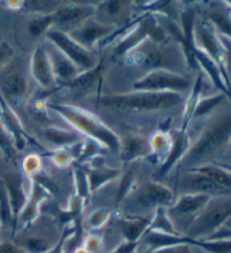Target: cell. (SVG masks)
Wrapping results in <instances>:
<instances>
[{"label": "cell", "mask_w": 231, "mask_h": 253, "mask_svg": "<svg viewBox=\"0 0 231 253\" xmlns=\"http://www.w3.org/2000/svg\"><path fill=\"white\" fill-rule=\"evenodd\" d=\"M50 109L58 113L66 124L73 126L78 133L84 134L103 146L105 149L120 152L121 139L119 134L113 131L95 114L79 106L71 104H50Z\"/></svg>", "instance_id": "cell-1"}, {"label": "cell", "mask_w": 231, "mask_h": 253, "mask_svg": "<svg viewBox=\"0 0 231 253\" xmlns=\"http://www.w3.org/2000/svg\"><path fill=\"white\" fill-rule=\"evenodd\" d=\"M231 137V113L223 114L210 124L191 145L181 163L189 169L209 164L212 158L228 147Z\"/></svg>", "instance_id": "cell-2"}, {"label": "cell", "mask_w": 231, "mask_h": 253, "mask_svg": "<svg viewBox=\"0 0 231 253\" xmlns=\"http://www.w3.org/2000/svg\"><path fill=\"white\" fill-rule=\"evenodd\" d=\"M124 60L128 65L147 69V73L158 69L179 73L178 69H181L183 62L186 63L183 51L179 52L178 49L174 46L152 41L142 43L124 57Z\"/></svg>", "instance_id": "cell-3"}, {"label": "cell", "mask_w": 231, "mask_h": 253, "mask_svg": "<svg viewBox=\"0 0 231 253\" xmlns=\"http://www.w3.org/2000/svg\"><path fill=\"white\" fill-rule=\"evenodd\" d=\"M183 101L181 93L144 92L133 90L132 93L107 95L100 98L101 104L121 111H158L166 110Z\"/></svg>", "instance_id": "cell-4"}, {"label": "cell", "mask_w": 231, "mask_h": 253, "mask_svg": "<svg viewBox=\"0 0 231 253\" xmlns=\"http://www.w3.org/2000/svg\"><path fill=\"white\" fill-rule=\"evenodd\" d=\"M166 39V33L159 23L158 15L143 14L132 22L131 29L127 30L123 38L114 47V55L124 58L146 41L165 43Z\"/></svg>", "instance_id": "cell-5"}, {"label": "cell", "mask_w": 231, "mask_h": 253, "mask_svg": "<svg viewBox=\"0 0 231 253\" xmlns=\"http://www.w3.org/2000/svg\"><path fill=\"white\" fill-rule=\"evenodd\" d=\"M231 217V196L215 197L210 200L192 221L186 236L193 240H202L212 234Z\"/></svg>", "instance_id": "cell-6"}, {"label": "cell", "mask_w": 231, "mask_h": 253, "mask_svg": "<svg viewBox=\"0 0 231 253\" xmlns=\"http://www.w3.org/2000/svg\"><path fill=\"white\" fill-rule=\"evenodd\" d=\"M194 43L198 49L203 51L212 60L231 89L228 73H227L226 50L219 34L209 21H195L194 24Z\"/></svg>", "instance_id": "cell-7"}, {"label": "cell", "mask_w": 231, "mask_h": 253, "mask_svg": "<svg viewBox=\"0 0 231 253\" xmlns=\"http://www.w3.org/2000/svg\"><path fill=\"white\" fill-rule=\"evenodd\" d=\"M193 83L182 73H175L169 70H151L139 78L134 84V90L144 92H173L179 93L191 89Z\"/></svg>", "instance_id": "cell-8"}, {"label": "cell", "mask_w": 231, "mask_h": 253, "mask_svg": "<svg viewBox=\"0 0 231 253\" xmlns=\"http://www.w3.org/2000/svg\"><path fill=\"white\" fill-rule=\"evenodd\" d=\"M45 38L81 71L92 70L99 65V61L96 55L92 51L78 44L66 32L53 27L45 34Z\"/></svg>", "instance_id": "cell-9"}, {"label": "cell", "mask_w": 231, "mask_h": 253, "mask_svg": "<svg viewBox=\"0 0 231 253\" xmlns=\"http://www.w3.org/2000/svg\"><path fill=\"white\" fill-rule=\"evenodd\" d=\"M115 29L116 27L114 26L91 18L66 33L78 44L91 51L92 47L95 45L103 44L107 39L111 40Z\"/></svg>", "instance_id": "cell-10"}, {"label": "cell", "mask_w": 231, "mask_h": 253, "mask_svg": "<svg viewBox=\"0 0 231 253\" xmlns=\"http://www.w3.org/2000/svg\"><path fill=\"white\" fill-rule=\"evenodd\" d=\"M27 90L29 82L24 70L18 65H11L10 62L0 70V94L9 104L24 100Z\"/></svg>", "instance_id": "cell-11"}, {"label": "cell", "mask_w": 231, "mask_h": 253, "mask_svg": "<svg viewBox=\"0 0 231 253\" xmlns=\"http://www.w3.org/2000/svg\"><path fill=\"white\" fill-rule=\"evenodd\" d=\"M96 5L97 3L91 2H62L53 14L54 27H70V30H72L79 26L95 16Z\"/></svg>", "instance_id": "cell-12"}, {"label": "cell", "mask_w": 231, "mask_h": 253, "mask_svg": "<svg viewBox=\"0 0 231 253\" xmlns=\"http://www.w3.org/2000/svg\"><path fill=\"white\" fill-rule=\"evenodd\" d=\"M0 119H1L2 126L10 134L11 139H13L15 147H16L17 150L24 149L27 142H32L37 148L44 150V148L37 144L36 140L33 139L26 132L21 119L15 113V111L11 109L9 103L2 97L1 94H0Z\"/></svg>", "instance_id": "cell-13"}, {"label": "cell", "mask_w": 231, "mask_h": 253, "mask_svg": "<svg viewBox=\"0 0 231 253\" xmlns=\"http://www.w3.org/2000/svg\"><path fill=\"white\" fill-rule=\"evenodd\" d=\"M30 70L34 81L44 92L54 89L57 84L53 77L49 53L44 46L37 45L33 50L32 55H31Z\"/></svg>", "instance_id": "cell-14"}, {"label": "cell", "mask_w": 231, "mask_h": 253, "mask_svg": "<svg viewBox=\"0 0 231 253\" xmlns=\"http://www.w3.org/2000/svg\"><path fill=\"white\" fill-rule=\"evenodd\" d=\"M179 187L187 190V193H203L212 198L231 196V191L220 187L213 181L193 169H187V173L179 179Z\"/></svg>", "instance_id": "cell-15"}, {"label": "cell", "mask_w": 231, "mask_h": 253, "mask_svg": "<svg viewBox=\"0 0 231 253\" xmlns=\"http://www.w3.org/2000/svg\"><path fill=\"white\" fill-rule=\"evenodd\" d=\"M51 196V192L45 187H43L37 181L31 180V188L27 196L26 204L23 208L18 220L23 225V228L26 229L37 219L40 215L41 205Z\"/></svg>", "instance_id": "cell-16"}, {"label": "cell", "mask_w": 231, "mask_h": 253, "mask_svg": "<svg viewBox=\"0 0 231 253\" xmlns=\"http://www.w3.org/2000/svg\"><path fill=\"white\" fill-rule=\"evenodd\" d=\"M49 53V58L52 66V73L56 84L59 87H66L71 83L74 78L79 76L83 73L78 67L69 60L66 55L62 54L57 47L52 44L46 49Z\"/></svg>", "instance_id": "cell-17"}, {"label": "cell", "mask_w": 231, "mask_h": 253, "mask_svg": "<svg viewBox=\"0 0 231 253\" xmlns=\"http://www.w3.org/2000/svg\"><path fill=\"white\" fill-rule=\"evenodd\" d=\"M136 201L146 208L169 207L174 204V193L171 190L157 182H148L141 188Z\"/></svg>", "instance_id": "cell-18"}, {"label": "cell", "mask_w": 231, "mask_h": 253, "mask_svg": "<svg viewBox=\"0 0 231 253\" xmlns=\"http://www.w3.org/2000/svg\"><path fill=\"white\" fill-rule=\"evenodd\" d=\"M171 136H173V144H171V147L166 157L164 158L163 164L160 165L158 171L159 176L167 175L176 165L181 163L192 145L189 133L185 130L179 129L175 133H171Z\"/></svg>", "instance_id": "cell-19"}, {"label": "cell", "mask_w": 231, "mask_h": 253, "mask_svg": "<svg viewBox=\"0 0 231 253\" xmlns=\"http://www.w3.org/2000/svg\"><path fill=\"white\" fill-rule=\"evenodd\" d=\"M134 6V2L127 0H109V1H100L96 5V19L107 25L115 26V24L122 22L128 17L129 13Z\"/></svg>", "instance_id": "cell-20"}, {"label": "cell", "mask_w": 231, "mask_h": 253, "mask_svg": "<svg viewBox=\"0 0 231 253\" xmlns=\"http://www.w3.org/2000/svg\"><path fill=\"white\" fill-rule=\"evenodd\" d=\"M1 182L6 189L11 211H13L15 221L17 224L18 217L21 215L23 208H24L27 196H29V193H26L25 191L24 181L18 174H7V175L3 176Z\"/></svg>", "instance_id": "cell-21"}, {"label": "cell", "mask_w": 231, "mask_h": 253, "mask_svg": "<svg viewBox=\"0 0 231 253\" xmlns=\"http://www.w3.org/2000/svg\"><path fill=\"white\" fill-rule=\"evenodd\" d=\"M121 160L123 162H133L140 158L150 156V148L149 142L140 134H129L121 141L120 148Z\"/></svg>", "instance_id": "cell-22"}, {"label": "cell", "mask_w": 231, "mask_h": 253, "mask_svg": "<svg viewBox=\"0 0 231 253\" xmlns=\"http://www.w3.org/2000/svg\"><path fill=\"white\" fill-rule=\"evenodd\" d=\"M212 197L203 193H184L171 205V211L181 215H195L210 203Z\"/></svg>", "instance_id": "cell-23"}, {"label": "cell", "mask_w": 231, "mask_h": 253, "mask_svg": "<svg viewBox=\"0 0 231 253\" xmlns=\"http://www.w3.org/2000/svg\"><path fill=\"white\" fill-rule=\"evenodd\" d=\"M142 241L148 247V251H156L160 250V249L175 247V245L182 244L190 245L191 243V239L186 235H171L166 234V233H159L154 231H147L144 233V235L142 236Z\"/></svg>", "instance_id": "cell-24"}, {"label": "cell", "mask_w": 231, "mask_h": 253, "mask_svg": "<svg viewBox=\"0 0 231 253\" xmlns=\"http://www.w3.org/2000/svg\"><path fill=\"white\" fill-rule=\"evenodd\" d=\"M151 217H123L117 221L125 242H140L144 233L147 232Z\"/></svg>", "instance_id": "cell-25"}, {"label": "cell", "mask_w": 231, "mask_h": 253, "mask_svg": "<svg viewBox=\"0 0 231 253\" xmlns=\"http://www.w3.org/2000/svg\"><path fill=\"white\" fill-rule=\"evenodd\" d=\"M43 137L50 144L57 146L58 148H69L84 140L80 133L58 128V126H48V128H45L43 130Z\"/></svg>", "instance_id": "cell-26"}, {"label": "cell", "mask_w": 231, "mask_h": 253, "mask_svg": "<svg viewBox=\"0 0 231 253\" xmlns=\"http://www.w3.org/2000/svg\"><path fill=\"white\" fill-rule=\"evenodd\" d=\"M189 169H193V171L202 174L207 179L213 181L214 183L231 191V173L220 163H209Z\"/></svg>", "instance_id": "cell-27"}, {"label": "cell", "mask_w": 231, "mask_h": 253, "mask_svg": "<svg viewBox=\"0 0 231 253\" xmlns=\"http://www.w3.org/2000/svg\"><path fill=\"white\" fill-rule=\"evenodd\" d=\"M202 86H203V77L202 74H198L197 77V81L193 83V86H192L191 92L189 97H187V101L185 103V108L183 111V120L181 125V130H185L187 131V128L191 124L192 119H193V113L195 110V106L198 104V101L201 97V92H202Z\"/></svg>", "instance_id": "cell-28"}, {"label": "cell", "mask_w": 231, "mask_h": 253, "mask_svg": "<svg viewBox=\"0 0 231 253\" xmlns=\"http://www.w3.org/2000/svg\"><path fill=\"white\" fill-rule=\"evenodd\" d=\"M87 173L91 192H95L109 182L119 179L121 172L114 169H85Z\"/></svg>", "instance_id": "cell-29"}, {"label": "cell", "mask_w": 231, "mask_h": 253, "mask_svg": "<svg viewBox=\"0 0 231 253\" xmlns=\"http://www.w3.org/2000/svg\"><path fill=\"white\" fill-rule=\"evenodd\" d=\"M148 142L149 148H150V156H155L156 158L166 157L173 144V136L169 131L159 129L151 134Z\"/></svg>", "instance_id": "cell-30"}, {"label": "cell", "mask_w": 231, "mask_h": 253, "mask_svg": "<svg viewBox=\"0 0 231 253\" xmlns=\"http://www.w3.org/2000/svg\"><path fill=\"white\" fill-rule=\"evenodd\" d=\"M147 231H154L159 233H166V234L177 235L179 234L176 229L173 221L169 218L166 207L156 208L155 215L151 217L150 224H149Z\"/></svg>", "instance_id": "cell-31"}, {"label": "cell", "mask_w": 231, "mask_h": 253, "mask_svg": "<svg viewBox=\"0 0 231 253\" xmlns=\"http://www.w3.org/2000/svg\"><path fill=\"white\" fill-rule=\"evenodd\" d=\"M61 3L62 2L56 1V0H29V1H23L21 11L34 16L51 15L56 13Z\"/></svg>", "instance_id": "cell-32"}, {"label": "cell", "mask_w": 231, "mask_h": 253, "mask_svg": "<svg viewBox=\"0 0 231 253\" xmlns=\"http://www.w3.org/2000/svg\"><path fill=\"white\" fill-rule=\"evenodd\" d=\"M209 22L220 37L231 41V11L213 10L209 15Z\"/></svg>", "instance_id": "cell-33"}, {"label": "cell", "mask_w": 231, "mask_h": 253, "mask_svg": "<svg viewBox=\"0 0 231 253\" xmlns=\"http://www.w3.org/2000/svg\"><path fill=\"white\" fill-rule=\"evenodd\" d=\"M54 27V17L51 15H40L34 16L27 24V31L29 34L34 39H37L45 35L48 32Z\"/></svg>", "instance_id": "cell-34"}, {"label": "cell", "mask_w": 231, "mask_h": 253, "mask_svg": "<svg viewBox=\"0 0 231 253\" xmlns=\"http://www.w3.org/2000/svg\"><path fill=\"white\" fill-rule=\"evenodd\" d=\"M226 96L222 93L212 95V96H206V97H199L198 101V104L195 106L193 119H201L203 117L207 116V114L212 112V111L221 104L225 101Z\"/></svg>", "instance_id": "cell-35"}, {"label": "cell", "mask_w": 231, "mask_h": 253, "mask_svg": "<svg viewBox=\"0 0 231 253\" xmlns=\"http://www.w3.org/2000/svg\"><path fill=\"white\" fill-rule=\"evenodd\" d=\"M0 225L9 226L13 229V233L16 229V221H15L13 211L7 196L6 189L3 187L2 182L0 181Z\"/></svg>", "instance_id": "cell-36"}, {"label": "cell", "mask_w": 231, "mask_h": 253, "mask_svg": "<svg viewBox=\"0 0 231 253\" xmlns=\"http://www.w3.org/2000/svg\"><path fill=\"white\" fill-rule=\"evenodd\" d=\"M73 184H74V196L79 197L80 199H83L85 203L87 200V198L91 195V187H89V181L87 173H86L85 169L81 166H76L73 169Z\"/></svg>", "instance_id": "cell-37"}, {"label": "cell", "mask_w": 231, "mask_h": 253, "mask_svg": "<svg viewBox=\"0 0 231 253\" xmlns=\"http://www.w3.org/2000/svg\"><path fill=\"white\" fill-rule=\"evenodd\" d=\"M21 168L23 173L29 177V179H33L36 175H38L42 171H44L43 169V157L37 153H30L23 158Z\"/></svg>", "instance_id": "cell-38"}, {"label": "cell", "mask_w": 231, "mask_h": 253, "mask_svg": "<svg viewBox=\"0 0 231 253\" xmlns=\"http://www.w3.org/2000/svg\"><path fill=\"white\" fill-rule=\"evenodd\" d=\"M190 245L201 249L206 253H231V240L205 241L191 239Z\"/></svg>", "instance_id": "cell-39"}, {"label": "cell", "mask_w": 231, "mask_h": 253, "mask_svg": "<svg viewBox=\"0 0 231 253\" xmlns=\"http://www.w3.org/2000/svg\"><path fill=\"white\" fill-rule=\"evenodd\" d=\"M104 149L105 148L99 144V142L86 138V139L83 141V145H81L80 155L76 162L77 165L80 166V165L86 164L87 162L92 161L93 158L100 155Z\"/></svg>", "instance_id": "cell-40"}, {"label": "cell", "mask_w": 231, "mask_h": 253, "mask_svg": "<svg viewBox=\"0 0 231 253\" xmlns=\"http://www.w3.org/2000/svg\"><path fill=\"white\" fill-rule=\"evenodd\" d=\"M0 150L2 155L10 161H15L17 157V149L15 147L14 141L11 139L10 134L0 124Z\"/></svg>", "instance_id": "cell-41"}, {"label": "cell", "mask_w": 231, "mask_h": 253, "mask_svg": "<svg viewBox=\"0 0 231 253\" xmlns=\"http://www.w3.org/2000/svg\"><path fill=\"white\" fill-rule=\"evenodd\" d=\"M135 175L133 171H128L125 174H123L122 177L120 180L119 189H117V195H116V204L119 205L124 200V198L129 195V192L131 191V189L134 185Z\"/></svg>", "instance_id": "cell-42"}, {"label": "cell", "mask_w": 231, "mask_h": 253, "mask_svg": "<svg viewBox=\"0 0 231 253\" xmlns=\"http://www.w3.org/2000/svg\"><path fill=\"white\" fill-rule=\"evenodd\" d=\"M50 158L52 163L60 169H66L74 163L68 148H58L53 150L52 153H50Z\"/></svg>", "instance_id": "cell-43"}, {"label": "cell", "mask_w": 231, "mask_h": 253, "mask_svg": "<svg viewBox=\"0 0 231 253\" xmlns=\"http://www.w3.org/2000/svg\"><path fill=\"white\" fill-rule=\"evenodd\" d=\"M50 249L49 243L41 237H29L24 242V251L27 253H45Z\"/></svg>", "instance_id": "cell-44"}, {"label": "cell", "mask_w": 231, "mask_h": 253, "mask_svg": "<svg viewBox=\"0 0 231 253\" xmlns=\"http://www.w3.org/2000/svg\"><path fill=\"white\" fill-rule=\"evenodd\" d=\"M74 231H76V225L69 224L64 228V232L60 236V239L58 240L57 244L54 245L53 248H51L49 251H46L45 253H65L66 251V245L68 243V241L70 237L73 235Z\"/></svg>", "instance_id": "cell-45"}, {"label": "cell", "mask_w": 231, "mask_h": 253, "mask_svg": "<svg viewBox=\"0 0 231 253\" xmlns=\"http://www.w3.org/2000/svg\"><path fill=\"white\" fill-rule=\"evenodd\" d=\"M109 217H111V212H109L107 209H96V211H94L91 215H89L88 224L91 225L93 228L99 229L100 227H103L104 225L107 223Z\"/></svg>", "instance_id": "cell-46"}, {"label": "cell", "mask_w": 231, "mask_h": 253, "mask_svg": "<svg viewBox=\"0 0 231 253\" xmlns=\"http://www.w3.org/2000/svg\"><path fill=\"white\" fill-rule=\"evenodd\" d=\"M104 244L103 236H101L99 233H91V234L87 235L86 237L83 245L87 249V250L91 253H97L101 250Z\"/></svg>", "instance_id": "cell-47"}, {"label": "cell", "mask_w": 231, "mask_h": 253, "mask_svg": "<svg viewBox=\"0 0 231 253\" xmlns=\"http://www.w3.org/2000/svg\"><path fill=\"white\" fill-rule=\"evenodd\" d=\"M14 58V49L9 43L0 42V70L8 66Z\"/></svg>", "instance_id": "cell-48"}, {"label": "cell", "mask_w": 231, "mask_h": 253, "mask_svg": "<svg viewBox=\"0 0 231 253\" xmlns=\"http://www.w3.org/2000/svg\"><path fill=\"white\" fill-rule=\"evenodd\" d=\"M143 253H195V252L193 251V249H192V245L182 244V245H175V247L160 249V250H156V251H147Z\"/></svg>", "instance_id": "cell-49"}, {"label": "cell", "mask_w": 231, "mask_h": 253, "mask_svg": "<svg viewBox=\"0 0 231 253\" xmlns=\"http://www.w3.org/2000/svg\"><path fill=\"white\" fill-rule=\"evenodd\" d=\"M220 37V35H219ZM222 44L225 46L226 50V61H227V73H228V77H229V82L231 84V41H229L228 39L220 37Z\"/></svg>", "instance_id": "cell-50"}, {"label": "cell", "mask_w": 231, "mask_h": 253, "mask_svg": "<svg viewBox=\"0 0 231 253\" xmlns=\"http://www.w3.org/2000/svg\"><path fill=\"white\" fill-rule=\"evenodd\" d=\"M139 242H124L116 248L112 253H135Z\"/></svg>", "instance_id": "cell-51"}, {"label": "cell", "mask_w": 231, "mask_h": 253, "mask_svg": "<svg viewBox=\"0 0 231 253\" xmlns=\"http://www.w3.org/2000/svg\"><path fill=\"white\" fill-rule=\"evenodd\" d=\"M0 253H23V251L13 244L0 243Z\"/></svg>", "instance_id": "cell-52"}, {"label": "cell", "mask_w": 231, "mask_h": 253, "mask_svg": "<svg viewBox=\"0 0 231 253\" xmlns=\"http://www.w3.org/2000/svg\"><path fill=\"white\" fill-rule=\"evenodd\" d=\"M2 6L9 10L21 11L23 7V1H3Z\"/></svg>", "instance_id": "cell-53"}, {"label": "cell", "mask_w": 231, "mask_h": 253, "mask_svg": "<svg viewBox=\"0 0 231 253\" xmlns=\"http://www.w3.org/2000/svg\"><path fill=\"white\" fill-rule=\"evenodd\" d=\"M73 253H91V252H89L84 245H78V247L73 250Z\"/></svg>", "instance_id": "cell-54"}, {"label": "cell", "mask_w": 231, "mask_h": 253, "mask_svg": "<svg viewBox=\"0 0 231 253\" xmlns=\"http://www.w3.org/2000/svg\"><path fill=\"white\" fill-rule=\"evenodd\" d=\"M223 168H225L226 169H228V171L231 173V165L230 164H225V163H220Z\"/></svg>", "instance_id": "cell-55"}, {"label": "cell", "mask_w": 231, "mask_h": 253, "mask_svg": "<svg viewBox=\"0 0 231 253\" xmlns=\"http://www.w3.org/2000/svg\"><path fill=\"white\" fill-rule=\"evenodd\" d=\"M225 226H226V227H228L229 229H231V217H230V218H229L228 220H227V221H226Z\"/></svg>", "instance_id": "cell-56"}, {"label": "cell", "mask_w": 231, "mask_h": 253, "mask_svg": "<svg viewBox=\"0 0 231 253\" xmlns=\"http://www.w3.org/2000/svg\"><path fill=\"white\" fill-rule=\"evenodd\" d=\"M228 149H229V154H230V157H231V137H230V140H229V144H228Z\"/></svg>", "instance_id": "cell-57"}, {"label": "cell", "mask_w": 231, "mask_h": 253, "mask_svg": "<svg viewBox=\"0 0 231 253\" xmlns=\"http://www.w3.org/2000/svg\"><path fill=\"white\" fill-rule=\"evenodd\" d=\"M3 155H2V153H1V150H0V158H1Z\"/></svg>", "instance_id": "cell-58"}, {"label": "cell", "mask_w": 231, "mask_h": 253, "mask_svg": "<svg viewBox=\"0 0 231 253\" xmlns=\"http://www.w3.org/2000/svg\"><path fill=\"white\" fill-rule=\"evenodd\" d=\"M0 226H1V225H0ZM0 243H1V239H0Z\"/></svg>", "instance_id": "cell-59"}, {"label": "cell", "mask_w": 231, "mask_h": 253, "mask_svg": "<svg viewBox=\"0 0 231 253\" xmlns=\"http://www.w3.org/2000/svg\"><path fill=\"white\" fill-rule=\"evenodd\" d=\"M0 37H1V34H0ZM0 42H1V40H0Z\"/></svg>", "instance_id": "cell-60"}]
</instances>
